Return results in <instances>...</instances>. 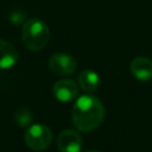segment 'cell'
Masks as SVG:
<instances>
[{
	"mask_svg": "<svg viewBox=\"0 0 152 152\" xmlns=\"http://www.w3.org/2000/svg\"><path fill=\"white\" fill-rule=\"evenodd\" d=\"M19 59V52L17 48L4 39H0V69L12 68Z\"/></svg>",
	"mask_w": 152,
	"mask_h": 152,
	"instance_id": "ba28073f",
	"label": "cell"
},
{
	"mask_svg": "<svg viewBox=\"0 0 152 152\" xmlns=\"http://www.w3.org/2000/svg\"><path fill=\"white\" fill-rule=\"evenodd\" d=\"M21 39L31 51L43 50L50 39L49 26L39 18H30L24 21L21 28Z\"/></svg>",
	"mask_w": 152,
	"mask_h": 152,
	"instance_id": "7a4b0ae2",
	"label": "cell"
},
{
	"mask_svg": "<svg viewBox=\"0 0 152 152\" xmlns=\"http://www.w3.org/2000/svg\"><path fill=\"white\" fill-rule=\"evenodd\" d=\"M57 147L61 152H81L83 139L75 129H63L57 137Z\"/></svg>",
	"mask_w": 152,
	"mask_h": 152,
	"instance_id": "5b68a950",
	"label": "cell"
},
{
	"mask_svg": "<svg viewBox=\"0 0 152 152\" xmlns=\"http://www.w3.org/2000/svg\"><path fill=\"white\" fill-rule=\"evenodd\" d=\"M52 93L55 97L62 102H69L77 97L78 95V87L76 82L69 78H62L53 83Z\"/></svg>",
	"mask_w": 152,
	"mask_h": 152,
	"instance_id": "8992f818",
	"label": "cell"
},
{
	"mask_svg": "<svg viewBox=\"0 0 152 152\" xmlns=\"http://www.w3.org/2000/svg\"><path fill=\"white\" fill-rule=\"evenodd\" d=\"M14 119H15V122L18 126L20 127H27L31 125L32 122V113L30 109L25 108V107H21L17 110L15 115H14Z\"/></svg>",
	"mask_w": 152,
	"mask_h": 152,
	"instance_id": "30bf717a",
	"label": "cell"
},
{
	"mask_svg": "<svg viewBox=\"0 0 152 152\" xmlns=\"http://www.w3.org/2000/svg\"><path fill=\"white\" fill-rule=\"evenodd\" d=\"M49 69L58 76H69L75 72L77 68L76 59L68 53L57 52L53 53L49 59Z\"/></svg>",
	"mask_w": 152,
	"mask_h": 152,
	"instance_id": "277c9868",
	"label": "cell"
},
{
	"mask_svg": "<svg viewBox=\"0 0 152 152\" xmlns=\"http://www.w3.org/2000/svg\"><path fill=\"white\" fill-rule=\"evenodd\" d=\"M131 72L137 78L138 81H150L152 80V59L144 57V56H138L131 62Z\"/></svg>",
	"mask_w": 152,
	"mask_h": 152,
	"instance_id": "52a82bcc",
	"label": "cell"
},
{
	"mask_svg": "<svg viewBox=\"0 0 152 152\" xmlns=\"http://www.w3.org/2000/svg\"><path fill=\"white\" fill-rule=\"evenodd\" d=\"M106 115L102 102L94 95L80 96L71 110L74 126L81 132H91L103 121Z\"/></svg>",
	"mask_w": 152,
	"mask_h": 152,
	"instance_id": "6da1fadb",
	"label": "cell"
},
{
	"mask_svg": "<svg viewBox=\"0 0 152 152\" xmlns=\"http://www.w3.org/2000/svg\"><path fill=\"white\" fill-rule=\"evenodd\" d=\"M78 84L86 91H95L100 84L99 75L90 69H86L78 75Z\"/></svg>",
	"mask_w": 152,
	"mask_h": 152,
	"instance_id": "9c48e42d",
	"label": "cell"
},
{
	"mask_svg": "<svg viewBox=\"0 0 152 152\" xmlns=\"http://www.w3.org/2000/svg\"><path fill=\"white\" fill-rule=\"evenodd\" d=\"M52 141L51 129L43 124L30 125L25 133V142L33 151H44Z\"/></svg>",
	"mask_w": 152,
	"mask_h": 152,
	"instance_id": "3957f363",
	"label": "cell"
},
{
	"mask_svg": "<svg viewBox=\"0 0 152 152\" xmlns=\"http://www.w3.org/2000/svg\"><path fill=\"white\" fill-rule=\"evenodd\" d=\"M24 19H25V15H24L23 13H20L19 11L13 12V13H11V15H10V20H11L14 25L21 24V23L24 21Z\"/></svg>",
	"mask_w": 152,
	"mask_h": 152,
	"instance_id": "8fae6325",
	"label": "cell"
},
{
	"mask_svg": "<svg viewBox=\"0 0 152 152\" xmlns=\"http://www.w3.org/2000/svg\"><path fill=\"white\" fill-rule=\"evenodd\" d=\"M86 152H101V151H97V150H89V151H86Z\"/></svg>",
	"mask_w": 152,
	"mask_h": 152,
	"instance_id": "7c38bea8",
	"label": "cell"
}]
</instances>
